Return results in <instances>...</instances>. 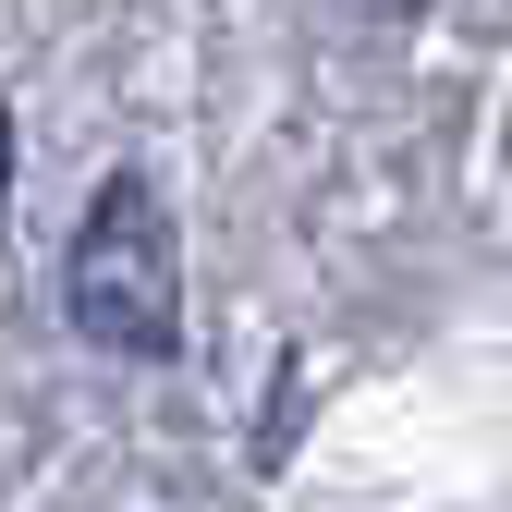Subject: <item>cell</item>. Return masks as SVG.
Segmentation results:
<instances>
[{
	"label": "cell",
	"instance_id": "obj_1",
	"mask_svg": "<svg viewBox=\"0 0 512 512\" xmlns=\"http://www.w3.org/2000/svg\"><path fill=\"white\" fill-rule=\"evenodd\" d=\"M61 305H74V330L98 354H171L183 330V256H171V208L147 171H110L98 208L61 256Z\"/></svg>",
	"mask_w": 512,
	"mask_h": 512
},
{
	"label": "cell",
	"instance_id": "obj_3",
	"mask_svg": "<svg viewBox=\"0 0 512 512\" xmlns=\"http://www.w3.org/2000/svg\"><path fill=\"white\" fill-rule=\"evenodd\" d=\"M0 135H13V122H0Z\"/></svg>",
	"mask_w": 512,
	"mask_h": 512
},
{
	"label": "cell",
	"instance_id": "obj_2",
	"mask_svg": "<svg viewBox=\"0 0 512 512\" xmlns=\"http://www.w3.org/2000/svg\"><path fill=\"white\" fill-rule=\"evenodd\" d=\"M378 13H415V0H378Z\"/></svg>",
	"mask_w": 512,
	"mask_h": 512
}]
</instances>
